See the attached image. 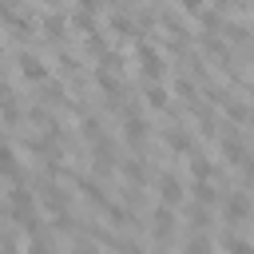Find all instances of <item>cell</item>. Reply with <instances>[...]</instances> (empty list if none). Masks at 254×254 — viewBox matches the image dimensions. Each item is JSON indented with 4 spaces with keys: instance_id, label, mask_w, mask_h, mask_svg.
Listing matches in <instances>:
<instances>
[{
    "instance_id": "cell-1",
    "label": "cell",
    "mask_w": 254,
    "mask_h": 254,
    "mask_svg": "<svg viewBox=\"0 0 254 254\" xmlns=\"http://www.w3.org/2000/svg\"><path fill=\"white\" fill-rule=\"evenodd\" d=\"M8 214H12L20 226H36V222H32V218H36V198H32V190L16 187V190L8 194Z\"/></svg>"
},
{
    "instance_id": "cell-2",
    "label": "cell",
    "mask_w": 254,
    "mask_h": 254,
    "mask_svg": "<svg viewBox=\"0 0 254 254\" xmlns=\"http://www.w3.org/2000/svg\"><path fill=\"white\" fill-rule=\"evenodd\" d=\"M159 202L163 206H179L183 202V183L175 175H159Z\"/></svg>"
},
{
    "instance_id": "cell-3",
    "label": "cell",
    "mask_w": 254,
    "mask_h": 254,
    "mask_svg": "<svg viewBox=\"0 0 254 254\" xmlns=\"http://www.w3.org/2000/svg\"><path fill=\"white\" fill-rule=\"evenodd\" d=\"M222 210H226V218H230V222L250 218V194H246V190H234V194L222 202Z\"/></svg>"
},
{
    "instance_id": "cell-4",
    "label": "cell",
    "mask_w": 254,
    "mask_h": 254,
    "mask_svg": "<svg viewBox=\"0 0 254 254\" xmlns=\"http://www.w3.org/2000/svg\"><path fill=\"white\" fill-rule=\"evenodd\" d=\"M139 67H143V75H147V79H159V75H163V56H159L155 48H147V44H143V48H139Z\"/></svg>"
},
{
    "instance_id": "cell-5",
    "label": "cell",
    "mask_w": 254,
    "mask_h": 254,
    "mask_svg": "<svg viewBox=\"0 0 254 254\" xmlns=\"http://www.w3.org/2000/svg\"><path fill=\"white\" fill-rule=\"evenodd\" d=\"M20 75H24V79H48V67H44L40 56H28V52H24V56H20Z\"/></svg>"
},
{
    "instance_id": "cell-6",
    "label": "cell",
    "mask_w": 254,
    "mask_h": 254,
    "mask_svg": "<svg viewBox=\"0 0 254 254\" xmlns=\"http://www.w3.org/2000/svg\"><path fill=\"white\" fill-rule=\"evenodd\" d=\"M0 171L12 175V179H20V163H16V151L8 143H0Z\"/></svg>"
},
{
    "instance_id": "cell-7",
    "label": "cell",
    "mask_w": 254,
    "mask_h": 254,
    "mask_svg": "<svg viewBox=\"0 0 254 254\" xmlns=\"http://www.w3.org/2000/svg\"><path fill=\"white\" fill-rule=\"evenodd\" d=\"M163 139H167V147H171V151H190V135H187V131H179V127H171Z\"/></svg>"
},
{
    "instance_id": "cell-8",
    "label": "cell",
    "mask_w": 254,
    "mask_h": 254,
    "mask_svg": "<svg viewBox=\"0 0 254 254\" xmlns=\"http://www.w3.org/2000/svg\"><path fill=\"white\" fill-rule=\"evenodd\" d=\"M64 28H67V20H64V16H48V20H44V36H52V40H60V36H64Z\"/></svg>"
},
{
    "instance_id": "cell-9",
    "label": "cell",
    "mask_w": 254,
    "mask_h": 254,
    "mask_svg": "<svg viewBox=\"0 0 254 254\" xmlns=\"http://www.w3.org/2000/svg\"><path fill=\"white\" fill-rule=\"evenodd\" d=\"M123 127H127V139H131V143H143V139H147V123H143V119H127Z\"/></svg>"
},
{
    "instance_id": "cell-10",
    "label": "cell",
    "mask_w": 254,
    "mask_h": 254,
    "mask_svg": "<svg viewBox=\"0 0 254 254\" xmlns=\"http://www.w3.org/2000/svg\"><path fill=\"white\" fill-rule=\"evenodd\" d=\"M151 218H155V230H159V234H167V230L175 226V218H171V206H159Z\"/></svg>"
},
{
    "instance_id": "cell-11",
    "label": "cell",
    "mask_w": 254,
    "mask_h": 254,
    "mask_svg": "<svg viewBox=\"0 0 254 254\" xmlns=\"http://www.w3.org/2000/svg\"><path fill=\"white\" fill-rule=\"evenodd\" d=\"M71 24H75L83 36H91V28H95V20H91V12H87V8H83V12H75V16H71Z\"/></svg>"
},
{
    "instance_id": "cell-12",
    "label": "cell",
    "mask_w": 254,
    "mask_h": 254,
    "mask_svg": "<svg viewBox=\"0 0 254 254\" xmlns=\"http://www.w3.org/2000/svg\"><path fill=\"white\" fill-rule=\"evenodd\" d=\"M147 107H167V87H151L147 91Z\"/></svg>"
},
{
    "instance_id": "cell-13",
    "label": "cell",
    "mask_w": 254,
    "mask_h": 254,
    "mask_svg": "<svg viewBox=\"0 0 254 254\" xmlns=\"http://www.w3.org/2000/svg\"><path fill=\"white\" fill-rule=\"evenodd\" d=\"M123 175H127L131 183H143V179H147V171H143V163H127V167H123Z\"/></svg>"
},
{
    "instance_id": "cell-14",
    "label": "cell",
    "mask_w": 254,
    "mask_h": 254,
    "mask_svg": "<svg viewBox=\"0 0 254 254\" xmlns=\"http://www.w3.org/2000/svg\"><path fill=\"white\" fill-rule=\"evenodd\" d=\"M111 28H115L119 36H131V32H135V24H131L127 16H115V20H111Z\"/></svg>"
},
{
    "instance_id": "cell-15",
    "label": "cell",
    "mask_w": 254,
    "mask_h": 254,
    "mask_svg": "<svg viewBox=\"0 0 254 254\" xmlns=\"http://www.w3.org/2000/svg\"><path fill=\"white\" fill-rule=\"evenodd\" d=\"M175 91H179L183 99H194V83H187V79H179V83H175Z\"/></svg>"
},
{
    "instance_id": "cell-16",
    "label": "cell",
    "mask_w": 254,
    "mask_h": 254,
    "mask_svg": "<svg viewBox=\"0 0 254 254\" xmlns=\"http://www.w3.org/2000/svg\"><path fill=\"white\" fill-rule=\"evenodd\" d=\"M183 12H202V0H179Z\"/></svg>"
},
{
    "instance_id": "cell-17",
    "label": "cell",
    "mask_w": 254,
    "mask_h": 254,
    "mask_svg": "<svg viewBox=\"0 0 254 254\" xmlns=\"http://www.w3.org/2000/svg\"><path fill=\"white\" fill-rule=\"evenodd\" d=\"M242 167H246V179L254 183V159H242Z\"/></svg>"
},
{
    "instance_id": "cell-18",
    "label": "cell",
    "mask_w": 254,
    "mask_h": 254,
    "mask_svg": "<svg viewBox=\"0 0 254 254\" xmlns=\"http://www.w3.org/2000/svg\"><path fill=\"white\" fill-rule=\"evenodd\" d=\"M0 95H4V83H0Z\"/></svg>"
},
{
    "instance_id": "cell-19",
    "label": "cell",
    "mask_w": 254,
    "mask_h": 254,
    "mask_svg": "<svg viewBox=\"0 0 254 254\" xmlns=\"http://www.w3.org/2000/svg\"><path fill=\"white\" fill-rule=\"evenodd\" d=\"M0 48H4V40H0Z\"/></svg>"
},
{
    "instance_id": "cell-20",
    "label": "cell",
    "mask_w": 254,
    "mask_h": 254,
    "mask_svg": "<svg viewBox=\"0 0 254 254\" xmlns=\"http://www.w3.org/2000/svg\"><path fill=\"white\" fill-rule=\"evenodd\" d=\"M250 64H254V60H250Z\"/></svg>"
}]
</instances>
